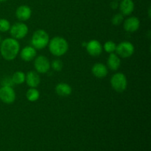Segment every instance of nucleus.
I'll list each match as a JSON object with an SVG mask.
<instances>
[{"label": "nucleus", "mask_w": 151, "mask_h": 151, "mask_svg": "<svg viewBox=\"0 0 151 151\" xmlns=\"http://www.w3.org/2000/svg\"><path fill=\"white\" fill-rule=\"evenodd\" d=\"M20 52V44L18 40L13 38H7L1 41L0 44V53L4 60H14Z\"/></svg>", "instance_id": "1"}, {"label": "nucleus", "mask_w": 151, "mask_h": 151, "mask_svg": "<svg viewBox=\"0 0 151 151\" xmlns=\"http://www.w3.org/2000/svg\"><path fill=\"white\" fill-rule=\"evenodd\" d=\"M48 47L52 55L60 57L64 55L69 50V43L63 37L56 36L50 40Z\"/></svg>", "instance_id": "2"}, {"label": "nucleus", "mask_w": 151, "mask_h": 151, "mask_svg": "<svg viewBox=\"0 0 151 151\" xmlns=\"http://www.w3.org/2000/svg\"><path fill=\"white\" fill-rule=\"evenodd\" d=\"M50 42V36L47 32L44 29H38L33 33L32 36V46L35 50H43Z\"/></svg>", "instance_id": "3"}, {"label": "nucleus", "mask_w": 151, "mask_h": 151, "mask_svg": "<svg viewBox=\"0 0 151 151\" xmlns=\"http://www.w3.org/2000/svg\"><path fill=\"white\" fill-rule=\"evenodd\" d=\"M110 82L112 88L118 93H122L125 91L128 86L126 76L122 72H118L113 75Z\"/></svg>", "instance_id": "4"}, {"label": "nucleus", "mask_w": 151, "mask_h": 151, "mask_svg": "<svg viewBox=\"0 0 151 151\" xmlns=\"http://www.w3.org/2000/svg\"><path fill=\"white\" fill-rule=\"evenodd\" d=\"M134 46L129 41H122L116 45V55L122 58L131 57L134 53Z\"/></svg>", "instance_id": "5"}, {"label": "nucleus", "mask_w": 151, "mask_h": 151, "mask_svg": "<svg viewBox=\"0 0 151 151\" xmlns=\"http://www.w3.org/2000/svg\"><path fill=\"white\" fill-rule=\"evenodd\" d=\"M28 27L26 24L23 22H18L10 27V32L12 38L16 40L22 39L24 38L28 33Z\"/></svg>", "instance_id": "6"}, {"label": "nucleus", "mask_w": 151, "mask_h": 151, "mask_svg": "<svg viewBox=\"0 0 151 151\" xmlns=\"http://www.w3.org/2000/svg\"><path fill=\"white\" fill-rule=\"evenodd\" d=\"M34 67L38 73L45 74L50 71L51 63L47 57L44 55H39L35 58Z\"/></svg>", "instance_id": "7"}, {"label": "nucleus", "mask_w": 151, "mask_h": 151, "mask_svg": "<svg viewBox=\"0 0 151 151\" xmlns=\"http://www.w3.org/2000/svg\"><path fill=\"white\" fill-rule=\"evenodd\" d=\"M0 100L5 104H12L16 100V92L10 86H2L0 88Z\"/></svg>", "instance_id": "8"}, {"label": "nucleus", "mask_w": 151, "mask_h": 151, "mask_svg": "<svg viewBox=\"0 0 151 151\" xmlns=\"http://www.w3.org/2000/svg\"><path fill=\"white\" fill-rule=\"evenodd\" d=\"M86 49L88 54L92 57H98L103 52V46L100 41L95 39L91 40L86 43Z\"/></svg>", "instance_id": "9"}, {"label": "nucleus", "mask_w": 151, "mask_h": 151, "mask_svg": "<svg viewBox=\"0 0 151 151\" xmlns=\"http://www.w3.org/2000/svg\"><path fill=\"white\" fill-rule=\"evenodd\" d=\"M140 27V20L136 16H130L123 22V28L128 32H135Z\"/></svg>", "instance_id": "10"}, {"label": "nucleus", "mask_w": 151, "mask_h": 151, "mask_svg": "<svg viewBox=\"0 0 151 151\" xmlns=\"http://www.w3.org/2000/svg\"><path fill=\"white\" fill-rule=\"evenodd\" d=\"M25 82L29 88H37L41 83L39 74L35 71H29L26 74Z\"/></svg>", "instance_id": "11"}, {"label": "nucleus", "mask_w": 151, "mask_h": 151, "mask_svg": "<svg viewBox=\"0 0 151 151\" xmlns=\"http://www.w3.org/2000/svg\"><path fill=\"white\" fill-rule=\"evenodd\" d=\"M32 15V10L27 5H21L16 9V16L21 22H26L29 20Z\"/></svg>", "instance_id": "12"}, {"label": "nucleus", "mask_w": 151, "mask_h": 151, "mask_svg": "<svg viewBox=\"0 0 151 151\" xmlns=\"http://www.w3.org/2000/svg\"><path fill=\"white\" fill-rule=\"evenodd\" d=\"M36 50L32 46H27L20 52V57L24 61H32L36 57Z\"/></svg>", "instance_id": "13"}, {"label": "nucleus", "mask_w": 151, "mask_h": 151, "mask_svg": "<svg viewBox=\"0 0 151 151\" xmlns=\"http://www.w3.org/2000/svg\"><path fill=\"white\" fill-rule=\"evenodd\" d=\"M120 13L122 16H130L134 10V2L133 0H122L119 4Z\"/></svg>", "instance_id": "14"}, {"label": "nucleus", "mask_w": 151, "mask_h": 151, "mask_svg": "<svg viewBox=\"0 0 151 151\" xmlns=\"http://www.w3.org/2000/svg\"><path fill=\"white\" fill-rule=\"evenodd\" d=\"M93 75L97 78H104L108 75V68L102 63H96L91 68Z\"/></svg>", "instance_id": "15"}, {"label": "nucleus", "mask_w": 151, "mask_h": 151, "mask_svg": "<svg viewBox=\"0 0 151 151\" xmlns=\"http://www.w3.org/2000/svg\"><path fill=\"white\" fill-rule=\"evenodd\" d=\"M107 65L109 69H110L112 71H116L119 69L121 65V60L120 58L116 54L111 53L109 55V58L107 60Z\"/></svg>", "instance_id": "16"}, {"label": "nucleus", "mask_w": 151, "mask_h": 151, "mask_svg": "<svg viewBox=\"0 0 151 151\" xmlns=\"http://www.w3.org/2000/svg\"><path fill=\"white\" fill-rule=\"evenodd\" d=\"M55 92L60 97H68L72 94V88L68 83H60L55 86Z\"/></svg>", "instance_id": "17"}, {"label": "nucleus", "mask_w": 151, "mask_h": 151, "mask_svg": "<svg viewBox=\"0 0 151 151\" xmlns=\"http://www.w3.org/2000/svg\"><path fill=\"white\" fill-rule=\"evenodd\" d=\"M40 93L36 88H29L26 92V97L28 101L35 102L39 99Z\"/></svg>", "instance_id": "18"}, {"label": "nucleus", "mask_w": 151, "mask_h": 151, "mask_svg": "<svg viewBox=\"0 0 151 151\" xmlns=\"http://www.w3.org/2000/svg\"><path fill=\"white\" fill-rule=\"evenodd\" d=\"M25 75L23 72L21 71H17V72H14L12 75V80L14 84H17V85H20V84L24 83L25 82Z\"/></svg>", "instance_id": "19"}, {"label": "nucleus", "mask_w": 151, "mask_h": 151, "mask_svg": "<svg viewBox=\"0 0 151 151\" xmlns=\"http://www.w3.org/2000/svg\"><path fill=\"white\" fill-rule=\"evenodd\" d=\"M103 48H104L105 51H106V52L111 54V53H114L116 51V43L114 42V41H108L105 43Z\"/></svg>", "instance_id": "20"}, {"label": "nucleus", "mask_w": 151, "mask_h": 151, "mask_svg": "<svg viewBox=\"0 0 151 151\" xmlns=\"http://www.w3.org/2000/svg\"><path fill=\"white\" fill-rule=\"evenodd\" d=\"M10 22L7 19H0V32H6L10 30Z\"/></svg>", "instance_id": "21"}, {"label": "nucleus", "mask_w": 151, "mask_h": 151, "mask_svg": "<svg viewBox=\"0 0 151 151\" xmlns=\"http://www.w3.org/2000/svg\"><path fill=\"white\" fill-rule=\"evenodd\" d=\"M51 66L53 70L57 71V72H60V71H61V69H63V62L60 60H59V59H55V60H54L52 62Z\"/></svg>", "instance_id": "22"}, {"label": "nucleus", "mask_w": 151, "mask_h": 151, "mask_svg": "<svg viewBox=\"0 0 151 151\" xmlns=\"http://www.w3.org/2000/svg\"><path fill=\"white\" fill-rule=\"evenodd\" d=\"M124 20V16H122L121 13H117V14L114 15L111 19V22L115 26H118V25L121 24L123 22Z\"/></svg>", "instance_id": "23"}, {"label": "nucleus", "mask_w": 151, "mask_h": 151, "mask_svg": "<svg viewBox=\"0 0 151 151\" xmlns=\"http://www.w3.org/2000/svg\"><path fill=\"white\" fill-rule=\"evenodd\" d=\"M1 85L4 86L12 87L14 85V83H13L12 78H10V77H5V78L1 81Z\"/></svg>", "instance_id": "24"}, {"label": "nucleus", "mask_w": 151, "mask_h": 151, "mask_svg": "<svg viewBox=\"0 0 151 151\" xmlns=\"http://www.w3.org/2000/svg\"><path fill=\"white\" fill-rule=\"evenodd\" d=\"M110 6L112 9H114V10H116V8H118V7H119V3H118L116 0H114V1H112V2L111 3Z\"/></svg>", "instance_id": "25"}, {"label": "nucleus", "mask_w": 151, "mask_h": 151, "mask_svg": "<svg viewBox=\"0 0 151 151\" xmlns=\"http://www.w3.org/2000/svg\"><path fill=\"white\" fill-rule=\"evenodd\" d=\"M6 1H7V0H0V2H4Z\"/></svg>", "instance_id": "26"}, {"label": "nucleus", "mask_w": 151, "mask_h": 151, "mask_svg": "<svg viewBox=\"0 0 151 151\" xmlns=\"http://www.w3.org/2000/svg\"><path fill=\"white\" fill-rule=\"evenodd\" d=\"M1 41H2V39H1V35H0V44H1Z\"/></svg>", "instance_id": "27"}, {"label": "nucleus", "mask_w": 151, "mask_h": 151, "mask_svg": "<svg viewBox=\"0 0 151 151\" xmlns=\"http://www.w3.org/2000/svg\"><path fill=\"white\" fill-rule=\"evenodd\" d=\"M116 1H119V0H116Z\"/></svg>", "instance_id": "28"}]
</instances>
